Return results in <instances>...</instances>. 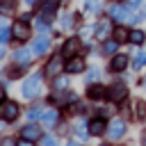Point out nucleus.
Here are the masks:
<instances>
[{"mask_svg":"<svg viewBox=\"0 0 146 146\" xmlns=\"http://www.w3.org/2000/svg\"><path fill=\"white\" fill-rule=\"evenodd\" d=\"M41 91H43V89H41V75H39V73L30 75V78L23 82V87H21V94H23L25 100H34V98H39Z\"/></svg>","mask_w":146,"mask_h":146,"instance_id":"nucleus-1","label":"nucleus"},{"mask_svg":"<svg viewBox=\"0 0 146 146\" xmlns=\"http://www.w3.org/2000/svg\"><path fill=\"white\" fill-rule=\"evenodd\" d=\"M132 11H135V9H130L125 2H112L110 9H107V14H110V18H112L114 23H125Z\"/></svg>","mask_w":146,"mask_h":146,"instance_id":"nucleus-2","label":"nucleus"},{"mask_svg":"<svg viewBox=\"0 0 146 146\" xmlns=\"http://www.w3.org/2000/svg\"><path fill=\"white\" fill-rule=\"evenodd\" d=\"M80 50H82V39H80V36H68V39H64V43H62V48H59V52H62L64 59H71V57L80 55Z\"/></svg>","mask_w":146,"mask_h":146,"instance_id":"nucleus-3","label":"nucleus"},{"mask_svg":"<svg viewBox=\"0 0 146 146\" xmlns=\"http://www.w3.org/2000/svg\"><path fill=\"white\" fill-rule=\"evenodd\" d=\"M64 57H62V52H57V55H50L48 57V62H46V66H43V75H48V78H55V75H59L62 71H64Z\"/></svg>","mask_w":146,"mask_h":146,"instance_id":"nucleus-4","label":"nucleus"},{"mask_svg":"<svg viewBox=\"0 0 146 146\" xmlns=\"http://www.w3.org/2000/svg\"><path fill=\"white\" fill-rule=\"evenodd\" d=\"M18 114H21V107H18V103H16V100H5V103L0 105V119H2L5 123L16 121V119H18Z\"/></svg>","mask_w":146,"mask_h":146,"instance_id":"nucleus-5","label":"nucleus"},{"mask_svg":"<svg viewBox=\"0 0 146 146\" xmlns=\"http://www.w3.org/2000/svg\"><path fill=\"white\" fill-rule=\"evenodd\" d=\"M112 18H100L96 25H94V36L98 39V41H105V39H110L112 36Z\"/></svg>","mask_w":146,"mask_h":146,"instance_id":"nucleus-6","label":"nucleus"},{"mask_svg":"<svg viewBox=\"0 0 146 146\" xmlns=\"http://www.w3.org/2000/svg\"><path fill=\"white\" fill-rule=\"evenodd\" d=\"M125 135V121L123 119H112L110 123H107V137L112 139V141H116V139H121Z\"/></svg>","mask_w":146,"mask_h":146,"instance_id":"nucleus-7","label":"nucleus"},{"mask_svg":"<svg viewBox=\"0 0 146 146\" xmlns=\"http://www.w3.org/2000/svg\"><path fill=\"white\" fill-rule=\"evenodd\" d=\"M11 36L16 39V41H27V36H30V23H25V21H14V25H11Z\"/></svg>","mask_w":146,"mask_h":146,"instance_id":"nucleus-8","label":"nucleus"},{"mask_svg":"<svg viewBox=\"0 0 146 146\" xmlns=\"http://www.w3.org/2000/svg\"><path fill=\"white\" fill-rule=\"evenodd\" d=\"M107 98L112 100V103H123L125 98H128V89H125V84H112V87H107Z\"/></svg>","mask_w":146,"mask_h":146,"instance_id":"nucleus-9","label":"nucleus"},{"mask_svg":"<svg viewBox=\"0 0 146 146\" xmlns=\"http://www.w3.org/2000/svg\"><path fill=\"white\" fill-rule=\"evenodd\" d=\"M32 50H34V55H46V52L50 50V34H39V36H34Z\"/></svg>","mask_w":146,"mask_h":146,"instance_id":"nucleus-10","label":"nucleus"},{"mask_svg":"<svg viewBox=\"0 0 146 146\" xmlns=\"http://www.w3.org/2000/svg\"><path fill=\"white\" fill-rule=\"evenodd\" d=\"M34 57H36V55H34V50H32V48H18V50L14 52V62H16V64H21V66H30Z\"/></svg>","mask_w":146,"mask_h":146,"instance_id":"nucleus-11","label":"nucleus"},{"mask_svg":"<svg viewBox=\"0 0 146 146\" xmlns=\"http://www.w3.org/2000/svg\"><path fill=\"white\" fill-rule=\"evenodd\" d=\"M87 128H89V135L100 137V135H105V132H107V121H105L103 116H96V119H91V121L87 123Z\"/></svg>","mask_w":146,"mask_h":146,"instance_id":"nucleus-12","label":"nucleus"},{"mask_svg":"<svg viewBox=\"0 0 146 146\" xmlns=\"http://www.w3.org/2000/svg\"><path fill=\"white\" fill-rule=\"evenodd\" d=\"M125 66H128V55H123V52L112 55V59H110V71L112 73H121V71H125Z\"/></svg>","mask_w":146,"mask_h":146,"instance_id":"nucleus-13","label":"nucleus"},{"mask_svg":"<svg viewBox=\"0 0 146 146\" xmlns=\"http://www.w3.org/2000/svg\"><path fill=\"white\" fill-rule=\"evenodd\" d=\"M64 71H66V73H82V71H84V59H82L80 55H75V57L66 59Z\"/></svg>","mask_w":146,"mask_h":146,"instance_id":"nucleus-14","label":"nucleus"},{"mask_svg":"<svg viewBox=\"0 0 146 146\" xmlns=\"http://www.w3.org/2000/svg\"><path fill=\"white\" fill-rule=\"evenodd\" d=\"M21 135H23V139H30V141H36V139H41V137H43V135H41V128H39V125H34V123L23 125V128H21Z\"/></svg>","mask_w":146,"mask_h":146,"instance_id":"nucleus-15","label":"nucleus"},{"mask_svg":"<svg viewBox=\"0 0 146 146\" xmlns=\"http://www.w3.org/2000/svg\"><path fill=\"white\" fill-rule=\"evenodd\" d=\"M52 105H66V103H71V100H75V96L71 94V91H55V94H50V98H48Z\"/></svg>","mask_w":146,"mask_h":146,"instance_id":"nucleus-16","label":"nucleus"},{"mask_svg":"<svg viewBox=\"0 0 146 146\" xmlns=\"http://www.w3.org/2000/svg\"><path fill=\"white\" fill-rule=\"evenodd\" d=\"M87 96L91 98V100H103V98H107V89L103 87V84H89V89H87Z\"/></svg>","mask_w":146,"mask_h":146,"instance_id":"nucleus-17","label":"nucleus"},{"mask_svg":"<svg viewBox=\"0 0 146 146\" xmlns=\"http://www.w3.org/2000/svg\"><path fill=\"white\" fill-rule=\"evenodd\" d=\"M112 39H114V41H119V43H125V41L130 39V30H128L123 23H119V25L112 30Z\"/></svg>","mask_w":146,"mask_h":146,"instance_id":"nucleus-18","label":"nucleus"},{"mask_svg":"<svg viewBox=\"0 0 146 146\" xmlns=\"http://www.w3.org/2000/svg\"><path fill=\"white\" fill-rule=\"evenodd\" d=\"M57 119H59V112H57V110H46V112L41 114V123H43L46 128L55 125V123H57Z\"/></svg>","mask_w":146,"mask_h":146,"instance_id":"nucleus-19","label":"nucleus"},{"mask_svg":"<svg viewBox=\"0 0 146 146\" xmlns=\"http://www.w3.org/2000/svg\"><path fill=\"white\" fill-rule=\"evenodd\" d=\"M75 23H78V14H64V16L59 18L62 30H73V27H75Z\"/></svg>","mask_w":146,"mask_h":146,"instance_id":"nucleus-20","label":"nucleus"},{"mask_svg":"<svg viewBox=\"0 0 146 146\" xmlns=\"http://www.w3.org/2000/svg\"><path fill=\"white\" fill-rule=\"evenodd\" d=\"M16 14V0H0V16Z\"/></svg>","mask_w":146,"mask_h":146,"instance_id":"nucleus-21","label":"nucleus"},{"mask_svg":"<svg viewBox=\"0 0 146 146\" xmlns=\"http://www.w3.org/2000/svg\"><path fill=\"white\" fill-rule=\"evenodd\" d=\"M84 11L100 16V11H103V2H100V0H84Z\"/></svg>","mask_w":146,"mask_h":146,"instance_id":"nucleus-22","label":"nucleus"},{"mask_svg":"<svg viewBox=\"0 0 146 146\" xmlns=\"http://www.w3.org/2000/svg\"><path fill=\"white\" fill-rule=\"evenodd\" d=\"M105 55H114L116 50H119V41H114V39H105L103 41V48H100Z\"/></svg>","mask_w":146,"mask_h":146,"instance_id":"nucleus-23","label":"nucleus"},{"mask_svg":"<svg viewBox=\"0 0 146 146\" xmlns=\"http://www.w3.org/2000/svg\"><path fill=\"white\" fill-rule=\"evenodd\" d=\"M25 68H27V66L14 64V66H7V71H5V73H7V78H9V80H14V78H21V73H23Z\"/></svg>","mask_w":146,"mask_h":146,"instance_id":"nucleus-24","label":"nucleus"},{"mask_svg":"<svg viewBox=\"0 0 146 146\" xmlns=\"http://www.w3.org/2000/svg\"><path fill=\"white\" fill-rule=\"evenodd\" d=\"M144 66H146V52L141 50V52H137V55L132 57V68L139 71V68H144Z\"/></svg>","mask_w":146,"mask_h":146,"instance_id":"nucleus-25","label":"nucleus"},{"mask_svg":"<svg viewBox=\"0 0 146 146\" xmlns=\"http://www.w3.org/2000/svg\"><path fill=\"white\" fill-rule=\"evenodd\" d=\"M144 39H146V34L141 32V30H130V43H135V46H139V43H144Z\"/></svg>","mask_w":146,"mask_h":146,"instance_id":"nucleus-26","label":"nucleus"},{"mask_svg":"<svg viewBox=\"0 0 146 146\" xmlns=\"http://www.w3.org/2000/svg\"><path fill=\"white\" fill-rule=\"evenodd\" d=\"M132 112H135L137 119H144V116H146V103H144V100H137V103L132 105Z\"/></svg>","mask_w":146,"mask_h":146,"instance_id":"nucleus-27","label":"nucleus"},{"mask_svg":"<svg viewBox=\"0 0 146 146\" xmlns=\"http://www.w3.org/2000/svg\"><path fill=\"white\" fill-rule=\"evenodd\" d=\"M84 80H87V84H94L96 80H100V71L98 68H89L87 75H84Z\"/></svg>","mask_w":146,"mask_h":146,"instance_id":"nucleus-28","label":"nucleus"},{"mask_svg":"<svg viewBox=\"0 0 146 146\" xmlns=\"http://www.w3.org/2000/svg\"><path fill=\"white\" fill-rule=\"evenodd\" d=\"M41 110H43L41 105H32V107L27 110V119H32V121H34V119H41V114H43Z\"/></svg>","mask_w":146,"mask_h":146,"instance_id":"nucleus-29","label":"nucleus"},{"mask_svg":"<svg viewBox=\"0 0 146 146\" xmlns=\"http://www.w3.org/2000/svg\"><path fill=\"white\" fill-rule=\"evenodd\" d=\"M36 30H39V34H50V23L48 21H36Z\"/></svg>","mask_w":146,"mask_h":146,"instance_id":"nucleus-30","label":"nucleus"},{"mask_svg":"<svg viewBox=\"0 0 146 146\" xmlns=\"http://www.w3.org/2000/svg\"><path fill=\"white\" fill-rule=\"evenodd\" d=\"M75 135H78V139H87V137H89V128L82 125V123H78V125H75Z\"/></svg>","mask_w":146,"mask_h":146,"instance_id":"nucleus-31","label":"nucleus"},{"mask_svg":"<svg viewBox=\"0 0 146 146\" xmlns=\"http://www.w3.org/2000/svg\"><path fill=\"white\" fill-rule=\"evenodd\" d=\"M9 36H11V27H0V46H5L7 41H9Z\"/></svg>","mask_w":146,"mask_h":146,"instance_id":"nucleus-32","label":"nucleus"},{"mask_svg":"<svg viewBox=\"0 0 146 146\" xmlns=\"http://www.w3.org/2000/svg\"><path fill=\"white\" fill-rule=\"evenodd\" d=\"M66 84H68V80L64 75H55V82H52L55 89H66Z\"/></svg>","mask_w":146,"mask_h":146,"instance_id":"nucleus-33","label":"nucleus"},{"mask_svg":"<svg viewBox=\"0 0 146 146\" xmlns=\"http://www.w3.org/2000/svg\"><path fill=\"white\" fill-rule=\"evenodd\" d=\"M91 34H94V25H84V27L80 30V34H78V36H80V39H89Z\"/></svg>","mask_w":146,"mask_h":146,"instance_id":"nucleus-34","label":"nucleus"},{"mask_svg":"<svg viewBox=\"0 0 146 146\" xmlns=\"http://www.w3.org/2000/svg\"><path fill=\"white\" fill-rule=\"evenodd\" d=\"M41 146H57V139L52 135H43L41 137Z\"/></svg>","mask_w":146,"mask_h":146,"instance_id":"nucleus-35","label":"nucleus"},{"mask_svg":"<svg viewBox=\"0 0 146 146\" xmlns=\"http://www.w3.org/2000/svg\"><path fill=\"white\" fill-rule=\"evenodd\" d=\"M68 112H71V114H82V112H84V105H82V103H73V105L68 107Z\"/></svg>","mask_w":146,"mask_h":146,"instance_id":"nucleus-36","label":"nucleus"},{"mask_svg":"<svg viewBox=\"0 0 146 146\" xmlns=\"http://www.w3.org/2000/svg\"><path fill=\"white\" fill-rule=\"evenodd\" d=\"M16 144H18V141H14L11 137H7V139H2V141H0V146H16Z\"/></svg>","mask_w":146,"mask_h":146,"instance_id":"nucleus-37","label":"nucleus"},{"mask_svg":"<svg viewBox=\"0 0 146 146\" xmlns=\"http://www.w3.org/2000/svg\"><path fill=\"white\" fill-rule=\"evenodd\" d=\"M16 146H34V141H30V139H21Z\"/></svg>","mask_w":146,"mask_h":146,"instance_id":"nucleus-38","label":"nucleus"},{"mask_svg":"<svg viewBox=\"0 0 146 146\" xmlns=\"http://www.w3.org/2000/svg\"><path fill=\"white\" fill-rule=\"evenodd\" d=\"M30 18H32V14H30V11H25V14H21V21H25V23H30Z\"/></svg>","mask_w":146,"mask_h":146,"instance_id":"nucleus-39","label":"nucleus"},{"mask_svg":"<svg viewBox=\"0 0 146 146\" xmlns=\"http://www.w3.org/2000/svg\"><path fill=\"white\" fill-rule=\"evenodd\" d=\"M2 103H5V87L0 84V105H2Z\"/></svg>","mask_w":146,"mask_h":146,"instance_id":"nucleus-40","label":"nucleus"},{"mask_svg":"<svg viewBox=\"0 0 146 146\" xmlns=\"http://www.w3.org/2000/svg\"><path fill=\"white\" fill-rule=\"evenodd\" d=\"M23 2H25V5H27V7H34V5H36V2H39V0H23Z\"/></svg>","mask_w":146,"mask_h":146,"instance_id":"nucleus-41","label":"nucleus"},{"mask_svg":"<svg viewBox=\"0 0 146 146\" xmlns=\"http://www.w3.org/2000/svg\"><path fill=\"white\" fill-rule=\"evenodd\" d=\"M139 14H141V18L146 21V5H141V11H139Z\"/></svg>","mask_w":146,"mask_h":146,"instance_id":"nucleus-42","label":"nucleus"},{"mask_svg":"<svg viewBox=\"0 0 146 146\" xmlns=\"http://www.w3.org/2000/svg\"><path fill=\"white\" fill-rule=\"evenodd\" d=\"M2 57H5V48L0 46V59H2Z\"/></svg>","mask_w":146,"mask_h":146,"instance_id":"nucleus-43","label":"nucleus"},{"mask_svg":"<svg viewBox=\"0 0 146 146\" xmlns=\"http://www.w3.org/2000/svg\"><path fill=\"white\" fill-rule=\"evenodd\" d=\"M141 146H146V135H144V137H141Z\"/></svg>","mask_w":146,"mask_h":146,"instance_id":"nucleus-44","label":"nucleus"},{"mask_svg":"<svg viewBox=\"0 0 146 146\" xmlns=\"http://www.w3.org/2000/svg\"><path fill=\"white\" fill-rule=\"evenodd\" d=\"M2 125H5V121H2V119H0V130H2Z\"/></svg>","mask_w":146,"mask_h":146,"instance_id":"nucleus-45","label":"nucleus"},{"mask_svg":"<svg viewBox=\"0 0 146 146\" xmlns=\"http://www.w3.org/2000/svg\"><path fill=\"white\" fill-rule=\"evenodd\" d=\"M110 2H125V0H110Z\"/></svg>","mask_w":146,"mask_h":146,"instance_id":"nucleus-46","label":"nucleus"},{"mask_svg":"<svg viewBox=\"0 0 146 146\" xmlns=\"http://www.w3.org/2000/svg\"><path fill=\"white\" fill-rule=\"evenodd\" d=\"M2 18H5V16H0V27H2Z\"/></svg>","mask_w":146,"mask_h":146,"instance_id":"nucleus-47","label":"nucleus"},{"mask_svg":"<svg viewBox=\"0 0 146 146\" xmlns=\"http://www.w3.org/2000/svg\"><path fill=\"white\" fill-rule=\"evenodd\" d=\"M66 146H75V144H66Z\"/></svg>","mask_w":146,"mask_h":146,"instance_id":"nucleus-48","label":"nucleus"},{"mask_svg":"<svg viewBox=\"0 0 146 146\" xmlns=\"http://www.w3.org/2000/svg\"><path fill=\"white\" fill-rule=\"evenodd\" d=\"M144 87H146V80H144Z\"/></svg>","mask_w":146,"mask_h":146,"instance_id":"nucleus-49","label":"nucleus"}]
</instances>
